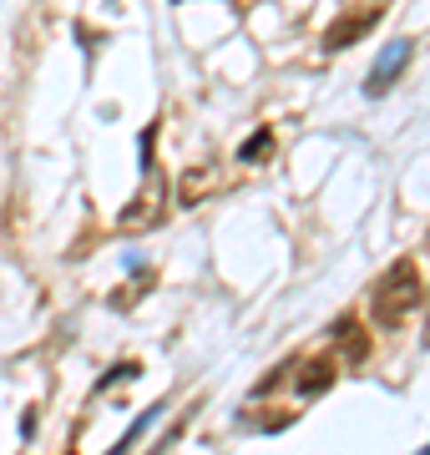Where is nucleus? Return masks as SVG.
Instances as JSON below:
<instances>
[{"instance_id": "obj_1", "label": "nucleus", "mask_w": 430, "mask_h": 455, "mask_svg": "<svg viewBox=\"0 0 430 455\" xmlns=\"http://www.w3.org/2000/svg\"><path fill=\"white\" fill-rule=\"evenodd\" d=\"M420 304V268L410 259H400L385 268V278L375 283V299H370V314H375V324H400L405 314Z\"/></svg>"}, {"instance_id": "obj_2", "label": "nucleus", "mask_w": 430, "mask_h": 455, "mask_svg": "<svg viewBox=\"0 0 430 455\" xmlns=\"http://www.w3.org/2000/svg\"><path fill=\"white\" fill-rule=\"evenodd\" d=\"M163 197H167L163 178L147 182V188H142L132 203H127V208L116 212V228H122V233H142V228H157V223H163V208H167Z\"/></svg>"}, {"instance_id": "obj_3", "label": "nucleus", "mask_w": 430, "mask_h": 455, "mask_svg": "<svg viewBox=\"0 0 430 455\" xmlns=\"http://www.w3.org/2000/svg\"><path fill=\"white\" fill-rule=\"evenodd\" d=\"M380 16H385V0L380 5H364V11H349V16H339L324 31V51H345V46H354L360 36H370L375 26H380Z\"/></svg>"}, {"instance_id": "obj_4", "label": "nucleus", "mask_w": 430, "mask_h": 455, "mask_svg": "<svg viewBox=\"0 0 430 455\" xmlns=\"http://www.w3.org/2000/svg\"><path fill=\"white\" fill-rule=\"evenodd\" d=\"M405 61H410V41H390V46L380 51V61H375V71H370V82H364V92L370 97H385L390 86L400 82V71H405Z\"/></svg>"}, {"instance_id": "obj_5", "label": "nucleus", "mask_w": 430, "mask_h": 455, "mask_svg": "<svg viewBox=\"0 0 430 455\" xmlns=\"http://www.w3.org/2000/svg\"><path fill=\"white\" fill-rule=\"evenodd\" d=\"M334 385V359L330 355H319V359H309L304 370H299V400H315V395H324Z\"/></svg>"}, {"instance_id": "obj_6", "label": "nucleus", "mask_w": 430, "mask_h": 455, "mask_svg": "<svg viewBox=\"0 0 430 455\" xmlns=\"http://www.w3.org/2000/svg\"><path fill=\"white\" fill-rule=\"evenodd\" d=\"M330 339L345 349V359H354V364H364V355H370V339H364V329L354 324V319H334V329H330Z\"/></svg>"}, {"instance_id": "obj_7", "label": "nucleus", "mask_w": 430, "mask_h": 455, "mask_svg": "<svg viewBox=\"0 0 430 455\" xmlns=\"http://www.w3.org/2000/svg\"><path fill=\"white\" fill-rule=\"evenodd\" d=\"M147 425H157V410H147V415H137V420H132V430H127V435L116 440V445H112L107 455H132V451H137V440L147 435Z\"/></svg>"}, {"instance_id": "obj_8", "label": "nucleus", "mask_w": 430, "mask_h": 455, "mask_svg": "<svg viewBox=\"0 0 430 455\" xmlns=\"http://www.w3.org/2000/svg\"><path fill=\"white\" fill-rule=\"evenodd\" d=\"M268 147H274V132L259 127V132L249 137V142H243V152H238V157H243V163H264V152H268Z\"/></svg>"}, {"instance_id": "obj_9", "label": "nucleus", "mask_w": 430, "mask_h": 455, "mask_svg": "<svg viewBox=\"0 0 430 455\" xmlns=\"http://www.w3.org/2000/svg\"><path fill=\"white\" fill-rule=\"evenodd\" d=\"M203 188H208V172H187V178H182V203H198Z\"/></svg>"}, {"instance_id": "obj_10", "label": "nucleus", "mask_w": 430, "mask_h": 455, "mask_svg": "<svg viewBox=\"0 0 430 455\" xmlns=\"http://www.w3.org/2000/svg\"><path fill=\"white\" fill-rule=\"evenodd\" d=\"M420 455H430V445H426V451H420Z\"/></svg>"}]
</instances>
